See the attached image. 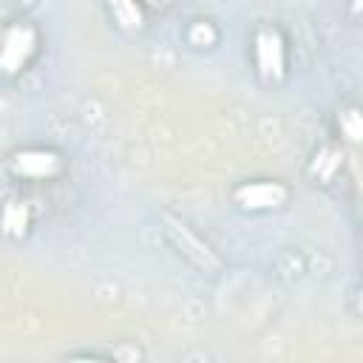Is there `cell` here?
Returning a JSON list of instances; mask_svg holds the SVG:
<instances>
[{"label": "cell", "instance_id": "9c48e42d", "mask_svg": "<svg viewBox=\"0 0 363 363\" xmlns=\"http://www.w3.org/2000/svg\"><path fill=\"white\" fill-rule=\"evenodd\" d=\"M337 128H340V136L349 142V145H357L360 142V113L354 105L343 108L337 113Z\"/></svg>", "mask_w": 363, "mask_h": 363}, {"label": "cell", "instance_id": "5b68a950", "mask_svg": "<svg viewBox=\"0 0 363 363\" xmlns=\"http://www.w3.org/2000/svg\"><path fill=\"white\" fill-rule=\"evenodd\" d=\"M289 199L286 184L275 182V179H252V182H241L233 190V201L247 210V213H267V210H278L284 207Z\"/></svg>", "mask_w": 363, "mask_h": 363}, {"label": "cell", "instance_id": "8992f818", "mask_svg": "<svg viewBox=\"0 0 363 363\" xmlns=\"http://www.w3.org/2000/svg\"><path fill=\"white\" fill-rule=\"evenodd\" d=\"M28 224H31V216H28L26 201L9 199V201L0 207V230H3V235H9V238H23V235L28 233Z\"/></svg>", "mask_w": 363, "mask_h": 363}, {"label": "cell", "instance_id": "30bf717a", "mask_svg": "<svg viewBox=\"0 0 363 363\" xmlns=\"http://www.w3.org/2000/svg\"><path fill=\"white\" fill-rule=\"evenodd\" d=\"M187 37H190V43H193V45H199V48H207V45H213V43L218 40L216 28H213L207 20L193 23V26H190V31H187Z\"/></svg>", "mask_w": 363, "mask_h": 363}, {"label": "cell", "instance_id": "8fae6325", "mask_svg": "<svg viewBox=\"0 0 363 363\" xmlns=\"http://www.w3.org/2000/svg\"><path fill=\"white\" fill-rule=\"evenodd\" d=\"M145 6H150V9H170L173 6V0H142Z\"/></svg>", "mask_w": 363, "mask_h": 363}, {"label": "cell", "instance_id": "ba28073f", "mask_svg": "<svg viewBox=\"0 0 363 363\" xmlns=\"http://www.w3.org/2000/svg\"><path fill=\"white\" fill-rule=\"evenodd\" d=\"M340 167H343V150L332 145H323L312 159V173L315 179H320V184H329L340 173Z\"/></svg>", "mask_w": 363, "mask_h": 363}, {"label": "cell", "instance_id": "6da1fadb", "mask_svg": "<svg viewBox=\"0 0 363 363\" xmlns=\"http://www.w3.org/2000/svg\"><path fill=\"white\" fill-rule=\"evenodd\" d=\"M40 54V28L31 20H11L0 28V79L23 77Z\"/></svg>", "mask_w": 363, "mask_h": 363}, {"label": "cell", "instance_id": "3957f363", "mask_svg": "<svg viewBox=\"0 0 363 363\" xmlns=\"http://www.w3.org/2000/svg\"><path fill=\"white\" fill-rule=\"evenodd\" d=\"M9 170L23 182H51V179L62 176L65 162L51 147H23V150L11 153Z\"/></svg>", "mask_w": 363, "mask_h": 363}, {"label": "cell", "instance_id": "277c9868", "mask_svg": "<svg viewBox=\"0 0 363 363\" xmlns=\"http://www.w3.org/2000/svg\"><path fill=\"white\" fill-rule=\"evenodd\" d=\"M164 233L170 235V241L179 247V252L201 272H218L221 269V258L213 252V247L207 241H201L184 221L173 218V216H164Z\"/></svg>", "mask_w": 363, "mask_h": 363}, {"label": "cell", "instance_id": "7a4b0ae2", "mask_svg": "<svg viewBox=\"0 0 363 363\" xmlns=\"http://www.w3.org/2000/svg\"><path fill=\"white\" fill-rule=\"evenodd\" d=\"M250 51H252V65L258 79H264L267 85H278L286 79V43L275 26L255 28Z\"/></svg>", "mask_w": 363, "mask_h": 363}, {"label": "cell", "instance_id": "52a82bcc", "mask_svg": "<svg viewBox=\"0 0 363 363\" xmlns=\"http://www.w3.org/2000/svg\"><path fill=\"white\" fill-rule=\"evenodd\" d=\"M108 14L116 23V28L133 34L145 26V11L139 0H108Z\"/></svg>", "mask_w": 363, "mask_h": 363}]
</instances>
